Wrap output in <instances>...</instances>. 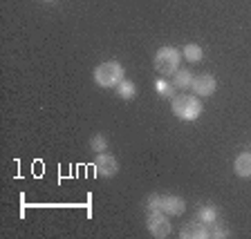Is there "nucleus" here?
I'll list each match as a JSON object with an SVG mask.
<instances>
[{
  "instance_id": "1",
  "label": "nucleus",
  "mask_w": 251,
  "mask_h": 239,
  "mask_svg": "<svg viewBox=\"0 0 251 239\" xmlns=\"http://www.w3.org/2000/svg\"><path fill=\"white\" fill-rule=\"evenodd\" d=\"M171 109L179 121H195L202 114V103L195 94H177L175 99H171Z\"/></svg>"
},
{
  "instance_id": "2",
  "label": "nucleus",
  "mask_w": 251,
  "mask_h": 239,
  "mask_svg": "<svg viewBox=\"0 0 251 239\" xmlns=\"http://www.w3.org/2000/svg\"><path fill=\"white\" fill-rule=\"evenodd\" d=\"M92 78L99 87H105V89L117 87V85L124 81V65L117 61H105L94 67Z\"/></svg>"
},
{
  "instance_id": "3",
  "label": "nucleus",
  "mask_w": 251,
  "mask_h": 239,
  "mask_svg": "<svg viewBox=\"0 0 251 239\" xmlns=\"http://www.w3.org/2000/svg\"><path fill=\"white\" fill-rule=\"evenodd\" d=\"M179 61H182V52L175 47H159L152 58V65L162 76H173L179 69Z\"/></svg>"
},
{
  "instance_id": "4",
  "label": "nucleus",
  "mask_w": 251,
  "mask_h": 239,
  "mask_svg": "<svg viewBox=\"0 0 251 239\" xmlns=\"http://www.w3.org/2000/svg\"><path fill=\"white\" fill-rule=\"evenodd\" d=\"M148 210H162L166 215H182L186 210V203L177 195H151L146 199Z\"/></svg>"
},
{
  "instance_id": "5",
  "label": "nucleus",
  "mask_w": 251,
  "mask_h": 239,
  "mask_svg": "<svg viewBox=\"0 0 251 239\" xmlns=\"http://www.w3.org/2000/svg\"><path fill=\"white\" fill-rule=\"evenodd\" d=\"M146 228L152 237L164 239L171 235V221H168V215L162 210H151L146 217Z\"/></svg>"
},
{
  "instance_id": "6",
  "label": "nucleus",
  "mask_w": 251,
  "mask_h": 239,
  "mask_svg": "<svg viewBox=\"0 0 251 239\" xmlns=\"http://www.w3.org/2000/svg\"><path fill=\"white\" fill-rule=\"evenodd\" d=\"M94 172L103 179H112L117 172H119V163H117V159L112 154H108V152H99L97 159H94Z\"/></svg>"
},
{
  "instance_id": "7",
  "label": "nucleus",
  "mask_w": 251,
  "mask_h": 239,
  "mask_svg": "<svg viewBox=\"0 0 251 239\" xmlns=\"http://www.w3.org/2000/svg\"><path fill=\"white\" fill-rule=\"evenodd\" d=\"M195 96L200 99H206V96H213L215 89H218V81L211 74H200V76H193V85H191Z\"/></svg>"
},
{
  "instance_id": "8",
  "label": "nucleus",
  "mask_w": 251,
  "mask_h": 239,
  "mask_svg": "<svg viewBox=\"0 0 251 239\" xmlns=\"http://www.w3.org/2000/svg\"><path fill=\"white\" fill-rule=\"evenodd\" d=\"M179 237H184V239H206V237H211V230H209L206 224H202L200 219H195V221H188V224L182 226Z\"/></svg>"
},
{
  "instance_id": "9",
  "label": "nucleus",
  "mask_w": 251,
  "mask_h": 239,
  "mask_svg": "<svg viewBox=\"0 0 251 239\" xmlns=\"http://www.w3.org/2000/svg\"><path fill=\"white\" fill-rule=\"evenodd\" d=\"M233 170L240 179H249L251 177V152H242V154L235 156Z\"/></svg>"
},
{
  "instance_id": "10",
  "label": "nucleus",
  "mask_w": 251,
  "mask_h": 239,
  "mask_svg": "<svg viewBox=\"0 0 251 239\" xmlns=\"http://www.w3.org/2000/svg\"><path fill=\"white\" fill-rule=\"evenodd\" d=\"M173 85H175V89H191V85H193V74L188 72V69H177V72L173 74Z\"/></svg>"
},
{
  "instance_id": "11",
  "label": "nucleus",
  "mask_w": 251,
  "mask_h": 239,
  "mask_svg": "<svg viewBox=\"0 0 251 239\" xmlns=\"http://www.w3.org/2000/svg\"><path fill=\"white\" fill-rule=\"evenodd\" d=\"M198 219L206 226H213L218 224V210L213 206H202V208H198Z\"/></svg>"
},
{
  "instance_id": "12",
  "label": "nucleus",
  "mask_w": 251,
  "mask_h": 239,
  "mask_svg": "<svg viewBox=\"0 0 251 239\" xmlns=\"http://www.w3.org/2000/svg\"><path fill=\"white\" fill-rule=\"evenodd\" d=\"M117 94H119L124 101H132L137 96V85L132 83V81H121L119 85H117Z\"/></svg>"
},
{
  "instance_id": "13",
  "label": "nucleus",
  "mask_w": 251,
  "mask_h": 239,
  "mask_svg": "<svg viewBox=\"0 0 251 239\" xmlns=\"http://www.w3.org/2000/svg\"><path fill=\"white\" fill-rule=\"evenodd\" d=\"M182 56L186 58L188 63H198V61H202V47L198 45V43H188V45H184V49H182Z\"/></svg>"
},
{
  "instance_id": "14",
  "label": "nucleus",
  "mask_w": 251,
  "mask_h": 239,
  "mask_svg": "<svg viewBox=\"0 0 251 239\" xmlns=\"http://www.w3.org/2000/svg\"><path fill=\"white\" fill-rule=\"evenodd\" d=\"M155 87H157V94H159V96H166V99H175V96H177V94H175V85L164 81V78L157 81Z\"/></svg>"
},
{
  "instance_id": "15",
  "label": "nucleus",
  "mask_w": 251,
  "mask_h": 239,
  "mask_svg": "<svg viewBox=\"0 0 251 239\" xmlns=\"http://www.w3.org/2000/svg\"><path fill=\"white\" fill-rule=\"evenodd\" d=\"M90 148H92L97 154L108 150V139H105V134H101V132H99V134H94L92 139H90Z\"/></svg>"
},
{
  "instance_id": "16",
  "label": "nucleus",
  "mask_w": 251,
  "mask_h": 239,
  "mask_svg": "<svg viewBox=\"0 0 251 239\" xmlns=\"http://www.w3.org/2000/svg\"><path fill=\"white\" fill-rule=\"evenodd\" d=\"M209 230H211V237H215V239H218V237H229V230H226V228H222V226H209Z\"/></svg>"
},
{
  "instance_id": "17",
  "label": "nucleus",
  "mask_w": 251,
  "mask_h": 239,
  "mask_svg": "<svg viewBox=\"0 0 251 239\" xmlns=\"http://www.w3.org/2000/svg\"><path fill=\"white\" fill-rule=\"evenodd\" d=\"M43 2H54V0H43Z\"/></svg>"
}]
</instances>
